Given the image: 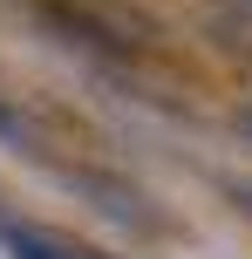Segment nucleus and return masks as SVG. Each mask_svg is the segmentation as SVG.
Instances as JSON below:
<instances>
[{
    "label": "nucleus",
    "mask_w": 252,
    "mask_h": 259,
    "mask_svg": "<svg viewBox=\"0 0 252 259\" xmlns=\"http://www.w3.org/2000/svg\"><path fill=\"white\" fill-rule=\"evenodd\" d=\"M7 252L14 259H68L55 239H41V232H27V225H7Z\"/></svg>",
    "instance_id": "obj_1"
}]
</instances>
